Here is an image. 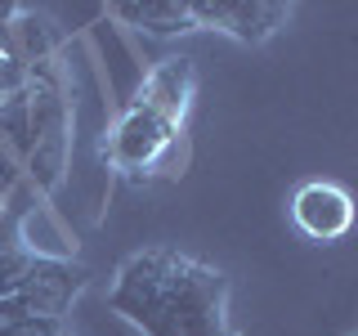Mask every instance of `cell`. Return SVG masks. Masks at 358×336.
I'll list each match as a JSON object with an SVG mask.
<instances>
[{"label":"cell","instance_id":"3","mask_svg":"<svg viewBox=\"0 0 358 336\" xmlns=\"http://www.w3.org/2000/svg\"><path fill=\"white\" fill-rule=\"evenodd\" d=\"M27 94H31V157L27 175L36 188H59L67 171V144H72V104H67L63 72L50 63L27 67Z\"/></svg>","mask_w":358,"mask_h":336},{"label":"cell","instance_id":"10","mask_svg":"<svg viewBox=\"0 0 358 336\" xmlns=\"http://www.w3.org/2000/svg\"><path fill=\"white\" fill-rule=\"evenodd\" d=\"M0 336H72L67 318H18V323H0Z\"/></svg>","mask_w":358,"mask_h":336},{"label":"cell","instance_id":"6","mask_svg":"<svg viewBox=\"0 0 358 336\" xmlns=\"http://www.w3.org/2000/svg\"><path fill=\"white\" fill-rule=\"evenodd\" d=\"M291 220L309 242H341L358 220V202L336 179H309L291 193Z\"/></svg>","mask_w":358,"mask_h":336},{"label":"cell","instance_id":"1","mask_svg":"<svg viewBox=\"0 0 358 336\" xmlns=\"http://www.w3.org/2000/svg\"><path fill=\"white\" fill-rule=\"evenodd\" d=\"M179 130L184 117L152 99H143L134 90V99L117 112V121L108 126L99 157L108 162V171H117L121 179H148L152 171H162L171 162V153L179 148Z\"/></svg>","mask_w":358,"mask_h":336},{"label":"cell","instance_id":"9","mask_svg":"<svg viewBox=\"0 0 358 336\" xmlns=\"http://www.w3.org/2000/svg\"><path fill=\"white\" fill-rule=\"evenodd\" d=\"M0 144L9 148V157L18 166H27V157H31V94H27V85L0 99Z\"/></svg>","mask_w":358,"mask_h":336},{"label":"cell","instance_id":"11","mask_svg":"<svg viewBox=\"0 0 358 336\" xmlns=\"http://www.w3.org/2000/svg\"><path fill=\"white\" fill-rule=\"evenodd\" d=\"M354 336H358V332H354Z\"/></svg>","mask_w":358,"mask_h":336},{"label":"cell","instance_id":"2","mask_svg":"<svg viewBox=\"0 0 358 336\" xmlns=\"http://www.w3.org/2000/svg\"><path fill=\"white\" fill-rule=\"evenodd\" d=\"M162 336H229V278L179 251L166 283Z\"/></svg>","mask_w":358,"mask_h":336},{"label":"cell","instance_id":"5","mask_svg":"<svg viewBox=\"0 0 358 336\" xmlns=\"http://www.w3.org/2000/svg\"><path fill=\"white\" fill-rule=\"evenodd\" d=\"M90 269L76 265L72 255H50L41 251L31 265L27 283L14 296L0 300V323H18V318H67L72 300L85 291Z\"/></svg>","mask_w":358,"mask_h":336},{"label":"cell","instance_id":"7","mask_svg":"<svg viewBox=\"0 0 358 336\" xmlns=\"http://www.w3.org/2000/svg\"><path fill=\"white\" fill-rule=\"evenodd\" d=\"M188 9L197 27H215L242 45H264L291 18V5L278 0H188Z\"/></svg>","mask_w":358,"mask_h":336},{"label":"cell","instance_id":"8","mask_svg":"<svg viewBox=\"0 0 358 336\" xmlns=\"http://www.w3.org/2000/svg\"><path fill=\"white\" fill-rule=\"evenodd\" d=\"M112 18L134 27V31H148V36H184V31H197L188 0H130V5H112Z\"/></svg>","mask_w":358,"mask_h":336},{"label":"cell","instance_id":"4","mask_svg":"<svg viewBox=\"0 0 358 336\" xmlns=\"http://www.w3.org/2000/svg\"><path fill=\"white\" fill-rule=\"evenodd\" d=\"M175 246H143L121 260L117 278H112L108 305L112 314L139 328L143 336H162V309H166V283L175 269Z\"/></svg>","mask_w":358,"mask_h":336}]
</instances>
